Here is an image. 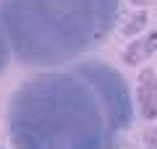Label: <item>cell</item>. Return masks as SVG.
I'll list each match as a JSON object with an SVG mask.
<instances>
[{
	"instance_id": "1",
	"label": "cell",
	"mask_w": 157,
	"mask_h": 149,
	"mask_svg": "<svg viewBox=\"0 0 157 149\" xmlns=\"http://www.w3.org/2000/svg\"><path fill=\"white\" fill-rule=\"evenodd\" d=\"M131 120L128 81L97 58L24 78L6 113L13 149H115Z\"/></svg>"
},
{
	"instance_id": "2",
	"label": "cell",
	"mask_w": 157,
	"mask_h": 149,
	"mask_svg": "<svg viewBox=\"0 0 157 149\" xmlns=\"http://www.w3.org/2000/svg\"><path fill=\"white\" fill-rule=\"evenodd\" d=\"M121 0H0V24L13 58L47 71L76 63L115 29Z\"/></svg>"
},
{
	"instance_id": "3",
	"label": "cell",
	"mask_w": 157,
	"mask_h": 149,
	"mask_svg": "<svg viewBox=\"0 0 157 149\" xmlns=\"http://www.w3.org/2000/svg\"><path fill=\"white\" fill-rule=\"evenodd\" d=\"M134 102L144 120H155L157 118V76L152 68H141L139 78H136Z\"/></svg>"
},
{
	"instance_id": "4",
	"label": "cell",
	"mask_w": 157,
	"mask_h": 149,
	"mask_svg": "<svg viewBox=\"0 0 157 149\" xmlns=\"http://www.w3.org/2000/svg\"><path fill=\"white\" fill-rule=\"evenodd\" d=\"M155 52H157V29H152L149 34L134 39V42L123 50V63L126 66H141V63L149 60Z\"/></svg>"
},
{
	"instance_id": "5",
	"label": "cell",
	"mask_w": 157,
	"mask_h": 149,
	"mask_svg": "<svg viewBox=\"0 0 157 149\" xmlns=\"http://www.w3.org/2000/svg\"><path fill=\"white\" fill-rule=\"evenodd\" d=\"M144 26H147V11H136L134 16H131L128 21L123 24V34H126V37H131V34H139Z\"/></svg>"
},
{
	"instance_id": "6",
	"label": "cell",
	"mask_w": 157,
	"mask_h": 149,
	"mask_svg": "<svg viewBox=\"0 0 157 149\" xmlns=\"http://www.w3.org/2000/svg\"><path fill=\"white\" fill-rule=\"evenodd\" d=\"M11 58H13V50H11V42H8V37H6V29H3V24H0V73L8 68Z\"/></svg>"
},
{
	"instance_id": "7",
	"label": "cell",
	"mask_w": 157,
	"mask_h": 149,
	"mask_svg": "<svg viewBox=\"0 0 157 149\" xmlns=\"http://www.w3.org/2000/svg\"><path fill=\"white\" fill-rule=\"evenodd\" d=\"M144 144H147V149H157V128L155 126L144 131Z\"/></svg>"
},
{
	"instance_id": "8",
	"label": "cell",
	"mask_w": 157,
	"mask_h": 149,
	"mask_svg": "<svg viewBox=\"0 0 157 149\" xmlns=\"http://www.w3.org/2000/svg\"><path fill=\"white\" fill-rule=\"evenodd\" d=\"M134 6H147V0H131Z\"/></svg>"
},
{
	"instance_id": "9",
	"label": "cell",
	"mask_w": 157,
	"mask_h": 149,
	"mask_svg": "<svg viewBox=\"0 0 157 149\" xmlns=\"http://www.w3.org/2000/svg\"><path fill=\"white\" fill-rule=\"evenodd\" d=\"M0 149H3V147H0Z\"/></svg>"
}]
</instances>
